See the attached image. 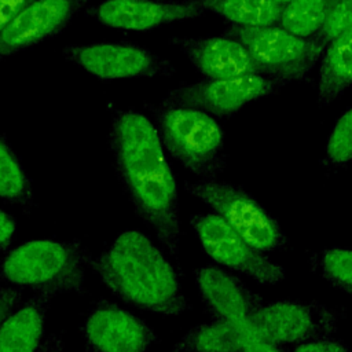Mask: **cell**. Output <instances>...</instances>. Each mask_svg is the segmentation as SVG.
Masks as SVG:
<instances>
[{
    "mask_svg": "<svg viewBox=\"0 0 352 352\" xmlns=\"http://www.w3.org/2000/svg\"><path fill=\"white\" fill-rule=\"evenodd\" d=\"M109 146L117 177L136 214L177 257V188L157 128L136 110L118 111L111 120Z\"/></svg>",
    "mask_w": 352,
    "mask_h": 352,
    "instance_id": "6da1fadb",
    "label": "cell"
},
{
    "mask_svg": "<svg viewBox=\"0 0 352 352\" xmlns=\"http://www.w3.org/2000/svg\"><path fill=\"white\" fill-rule=\"evenodd\" d=\"M88 267L109 290L135 307L169 316L190 308L173 267L140 231H125L99 256L89 254Z\"/></svg>",
    "mask_w": 352,
    "mask_h": 352,
    "instance_id": "7a4b0ae2",
    "label": "cell"
},
{
    "mask_svg": "<svg viewBox=\"0 0 352 352\" xmlns=\"http://www.w3.org/2000/svg\"><path fill=\"white\" fill-rule=\"evenodd\" d=\"M89 252L78 239L29 241L0 263V286L32 287L37 293H84Z\"/></svg>",
    "mask_w": 352,
    "mask_h": 352,
    "instance_id": "3957f363",
    "label": "cell"
},
{
    "mask_svg": "<svg viewBox=\"0 0 352 352\" xmlns=\"http://www.w3.org/2000/svg\"><path fill=\"white\" fill-rule=\"evenodd\" d=\"M148 109L154 116L161 143L172 157L206 180L223 172L224 133L210 114L166 103Z\"/></svg>",
    "mask_w": 352,
    "mask_h": 352,
    "instance_id": "277c9868",
    "label": "cell"
},
{
    "mask_svg": "<svg viewBox=\"0 0 352 352\" xmlns=\"http://www.w3.org/2000/svg\"><path fill=\"white\" fill-rule=\"evenodd\" d=\"M224 34L243 44L260 73L282 87L305 78L324 50L314 37L296 36L279 25L257 28L231 25Z\"/></svg>",
    "mask_w": 352,
    "mask_h": 352,
    "instance_id": "5b68a950",
    "label": "cell"
},
{
    "mask_svg": "<svg viewBox=\"0 0 352 352\" xmlns=\"http://www.w3.org/2000/svg\"><path fill=\"white\" fill-rule=\"evenodd\" d=\"M186 190L208 204L257 250L286 249L287 238L278 221L241 187L204 180L186 184Z\"/></svg>",
    "mask_w": 352,
    "mask_h": 352,
    "instance_id": "8992f818",
    "label": "cell"
},
{
    "mask_svg": "<svg viewBox=\"0 0 352 352\" xmlns=\"http://www.w3.org/2000/svg\"><path fill=\"white\" fill-rule=\"evenodd\" d=\"M341 312L320 302L276 301L249 318L256 338L275 344L304 342L331 337Z\"/></svg>",
    "mask_w": 352,
    "mask_h": 352,
    "instance_id": "52a82bcc",
    "label": "cell"
},
{
    "mask_svg": "<svg viewBox=\"0 0 352 352\" xmlns=\"http://www.w3.org/2000/svg\"><path fill=\"white\" fill-rule=\"evenodd\" d=\"M280 88V84L263 74L205 78L179 85L168 92L162 103L192 107L219 118H228L246 103L274 95Z\"/></svg>",
    "mask_w": 352,
    "mask_h": 352,
    "instance_id": "ba28073f",
    "label": "cell"
},
{
    "mask_svg": "<svg viewBox=\"0 0 352 352\" xmlns=\"http://www.w3.org/2000/svg\"><path fill=\"white\" fill-rule=\"evenodd\" d=\"M62 55L100 80L172 76L173 65L131 41L67 45Z\"/></svg>",
    "mask_w": 352,
    "mask_h": 352,
    "instance_id": "9c48e42d",
    "label": "cell"
},
{
    "mask_svg": "<svg viewBox=\"0 0 352 352\" xmlns=\"http://www.w3.org/2000/svg\"><path fill=\"white\" fill-rule=\"evenodd\" d=\"M191 226L205 252L214 261L239 271L263 285H275L283 280V268L253 248L220 216L212 213L194 214Z\"/></svg>",
    "mask_w": 352,
    "mask_h": 352,
    "instance_id": "30bf717a",
    "label": "cell"
},
{
    "mask_svg": "<svg viewBox=\"0 0 352 352\" xmlns=\"http://www.w3.org/2000/svg\"><path fill=\"white\" fill-rule=\"evenodd\" d=\"M80 330L88 352H146L155 341L144 320L104 298L89 308Z\"/></svg>",
    "mask_w": 352,
    "mask_h": 352,
    "instance_id": "8fae6325",
    "label": "cell"
},
{
    "mask_svg": "<svg viewBox=\"0 0 352 352\" xmlns=\"http://www.w3.org/2000/svg\"><path fill=\"white\" fill-rule=\"evenodd\" d=\"M205 11V0H104L89 7L87 15L109 28L147 32Z\"/></svg>",
    "mask_w": 352,
    "mask_h": 352,
    "instance_id": "7c38bea8",
    "label": "cell"
},
{
    "mask_svg": "<svg viewBox=\"0 0 352 352\" xmlns=\"http://www.w3.org/2000/svg\"><path fill=\"white\" fill-rule=\"evenodd\" d=\"M89 0H34L0 32V59L59 34Z\"/></svg>",
    "mask_w": 352,
    "mask_h": 352,
    "instance_id": "4fadbf2b",
    "label": "cell"
},
{
    "mask_svg": "<svg viewBox=\"0 0 352 352\" xmlns=\"http://www.w3.org/2000/svg\"><path fill=\"white\" fill-rule=\"evenodd\" d=\"M169 43L177 47L205 78L261 74L245 45L234 37H172Z\"/></svg>",
    "mask_w": 352,
    "mask_h": 352,
    "instance_id": "5bb4252c",
    "label": "cell"
},
{
    "mask_svg": "<svg viewBox=\"0 0 352 352\" xmlns=\"http://www.w3.org/2000/svg\"><path fill=\"white\" fill-rule=\"evenodd\" d=\"M195 282L202 301L214 320H243L264 304L238 278L223 270L206 265L195 271Z\"/></svg>",
    "mask_w": 352,
    "mask_h": 352,
    "instance_id": "9a60e30c",
    "label": "cell"
},
{
    "mask_svg": "<svg viewBox=\"0 0 352 352\" xmlns=\"http://www.w3.org/2000/svg\"><path fill=\"white\" fill-rule=\"evenodd\" d=\"M50 293H36L19 302L0 326V352H36L41 344Z\"/></svg>",
    "mask_w": 352,
    "mask_h": 352,
    "instance_id": "2e32d148",
    "label": "cell"
},
{
    "mask_svg": "<svg viewBox=\"0 0 352 352\" xmlns=\"http://www.w3.org/2000/svg\"><path fill=\"white\" fill-rule=\"evenodd\" d=\"M256 340L249 318L243 320H214L187 331L170 352H241Z\"/></svg>",
    "mask_w": 352,
    "mask_h": 352,
    "instance_id": "e0dca14e",
    "label": "cell"
},
{
    "mask_svg": "<svg viewBox=\"0 0 352 352\" xmlns=\"http://www.w3.org/2000/svg\"><path fill=\"white\" fill-rule=\"evenodd\" d=\"M349 88H352V28L323 50L319 66V106L330 104Z\"/></svg>",
    "mask_w": 352,
    "mask_h": 352,
    "instance_id": "ac0fdd59",
    "label": "cell"
},
{
    "mask_svg": "<svg viewBox=\"0 0 352 352\" xmlns=\"http://www.w3.org/2000/svg\"><path fill=\"white\" fill-rule=\"evenodd\" d=\"M0 199L18 205L26 214L34 208L30 179L3 135H0Z\"/></svg>",
    "mask_w": 352,
    "mask_h": 352,
    "instance_id": "d6986e66",
    "label": "cell"
},
{
    "mask_svg": "<svg viewBox=\"0 0 352 352\" xmlns=\"http://www.w3.org/2000/svg\"><path fill=\"white\" fill-rule=\"evenodd\" d=\"M206 10L238 26L276 25L282 6L272 0H205Z\"/></svg>",
    "mask_w": 352,
    "mask_h": 352,
    "instance_id": "ffe728a7",
    "label": "cell"
},
{
    "mask_svg": "<svg viewBox=\"0 0 352 352\" xmlns=\"http://www.w3.org/2000/svg\"><path fill=\"white\" fill-rule=\"evenodd\" d=\"M340 0H294L282 7L278 23L300 37H314Z\"/></svg>",
    "mask_w": 352,
    "mask_h": 352,
    "instance_id": "44dd1931",
    "label": "cell"
},
{
    "mask_svg": "<svg viewBox=\"0 0 352 352\" xmlns=\"http://www.w3.org/2000/svg\"><path fill=\"white\" fill-rule=\"evenodd\" d=\"M322 276L334 287L352 294V250L333 248L316 258Z\"/></svg>",
    "mask_w": 352,
    "mask_h": 352,
    "instance_id": "7402d4cb",
    "label": "cell"
},
{
    "mask_svg": "<svg viewBox=\"0 0 352 352\" xmlns=\"http://www.w3.org/2000/svg\"><path fill=\"white\" fill-rule=\"evenodd\" d=\"M349 161H352V107L336 122L327 140L323 164L327 166H342Z\"/></svg>",
    "mask_w": 352,
    "mask_h": 352,
    "instance_id": "603a6c76",
    "label": "cell"
},
{
    "mask_svg": "<svg viewBox=\"0 0 352 352\" xmlns=\"http://www.w3.org/2000/svg\"><path fill=\"white\" fill-rule=\"evenodd\" d=\"M352 28V0H340L330 11L320 30L314 38L326 47L331 40Z\"/></svg>",
    "mask_w": 352,
    "mask_h": 352,
    "instance_id": "cb8c5ba5",
    "label": "cell"
},
{
    "mask_svg": "<svg viewBox=\"0 0 352 352\" xmlns=\"http://www.w3.org/2000/svg\"><path fill=\"white\" fill-rule=\"evenodd\" d=\"M294 352H348L346 346L331 338V337H323V338H315L309 341L300 342Z\"/></svg>",
    "mask_w": 352,
    "mask_h": 352,
    "instance_id": "d4e9b609",
    "label": "cell"
},
{
    "mask_svg": "<svg viewBox=\"0 0 352 352\" xmlns=\"http://www.w3.org/2000/svg\"><path fill=\"white\" fill-rule=\"evenodd\" d=\"M22 300L21 287L0 286V326Z\"/></svg>",
    "mask_w": 352,
    "mask_h": 352,
    "instance_id": "484cf974",
    "label": "cell"
},
{
    "mask_svg": "<svg viewBox=\"0 0 352 352\" xmlns=\"http://www.w3.org/2000/svg\"><path fill=\"white\" fill-rule=\"evenodd\" d=\"M34 0H0V32Z\"/></svg>",
    "mask_w": 352,
    "mask_h": 352,
    "instance_id": "4316f807",
    "label": "cell"
},
{
    "mask_svg": "<svg viewBox=\"0 0 352 352\" xmlns=\"http://www.w3.org/2000/svg\"><path fill=\"white\" fill-rule=\"evenodd\" d=\"M15 219L0 209V253L6 252L11 246L15 236Z\"/></svg>",
    "mask_w": 352,
    "mask_h": 352,
    "instance_id": "83f0119b",
    "label": "cell"
},
{
    "mask_svg": "<svg viewBox=\"0 0 352 352\" xmlns=\"http://www.w3.org/2000/svg\"><path fill=\"white\" fill-rule=\"evenodd\" d=\"M241 352H287V349H285L282 344H275L271 341L256 338L246 342Z\"/></svg>",
    "mask_w": 352,
    "mask_h": 352,
    "instance_id": "f1b7e54d",
    "label": "cell"
},
{
    "mask_svg": "<svg viewBox=\"0 0 352 352\" xmlns=\"http://www.w3.org/2000/svg\"><path fill=\"white\" fill-rule=\"evenodd\" d=\"M63 346L65 344L62 334L52 333L44 341H41L36 352H63Z\"/></svg>",
    "mask_w": 352,
    "mask_h": 352,
    "instance_id": "f546056e",
    "label": "cell"
},
{
    "mask_svg": "<svg viewBox=\"0 0 352 352\" xmlns=\"http://www.w3.org/2000/svg\"><path fill=\"white\" fill-rule=\"evenodd\" d=\"M272 1H275V3H278L279 6H286V4H289V3H292V1H294V0H272Z\"/></svg>",
    "mask_w": 352,
    "mask_h": 352,
    "instance_id": "4dcf8cb0",
    "label": "cell"
}]
</instances>
